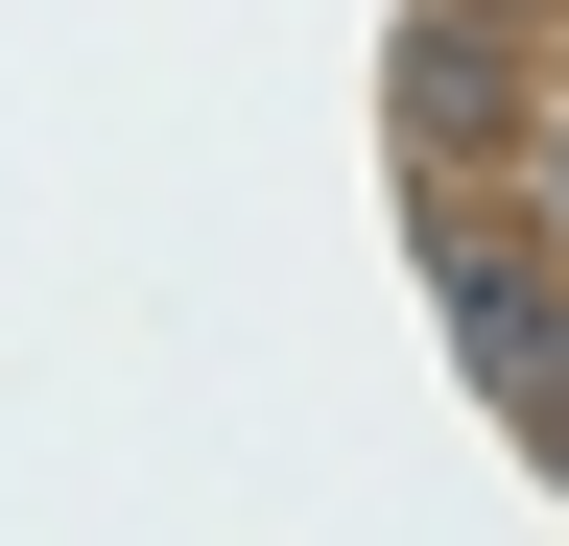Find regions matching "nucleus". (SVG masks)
<instances>
[{"mask_svg":"<svg viewBox=\"0 0 569 546\" xmlns=\"http://www.w3.org/2000/svg\"><path fill=\"white\" fill-rule=\"evenodd\" d=\"M522 428H546V451H569V357H546V380H522Z\"/></svg>","mask_w":569,"mask_h":546,"instance_id":"obj_2","label":"nucleus"},{"mask_svg":"<svg viewBox=\"0 0 569 546\" xmlns=\"http://www.w3.org/2000/svg\"><path fill=\"white\" fill-rule=\"evenodd\" d=\"M451 332H475V380H498V404H522V380L569 357V309L522 286V238H451Z\"/></svg>","mask_w":569,"mask_h":546,"instance_id":"obj_1","label":"nucleus"}]
</instances>
